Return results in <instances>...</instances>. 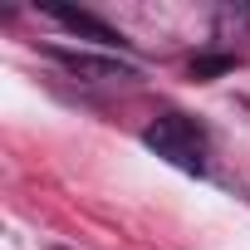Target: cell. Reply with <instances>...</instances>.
<instances>
[{
  "label": "cell",
  "mask_w": 250,
  "mask_h": 250,
  "mask_svg": "<svg viewBox=\"0 0 250 250\" xmlns=\"http://www.w3.org/2000/svg\"><path fill=\"white\" fill-rule=\"evenodd\" d=\"M143 143L182 172H196V177L206 172V133H201V123H191L182 113H162L157 123H147Z\"/></svg>",
  "instance_id": "1"
},
{
  "label": "cell",
  "mask_w": 250,
  "mask_h": 250,
  "mask_svg": "<svg viewBox=\"0 0 250 250\" xmlns=\"http://www.w3.org/2000/svg\"><path fill=\"white\" fill-rule=\"evenodd\" d=\"M69 74H88V79H133L128 64H118V59H98V54H83V49H49Z\"/></svg>",
  "instance_id": "2"
},
{
  "label": "cell",
  "mask_w": 250,
  "mask_h": 250,
  "mask_svg": "<svg viewBox=\"0 0 250 250\" xmlns=\"http://www.w3.org/2000/svg\"><path fill=\"white\" fill-rule=\"evenodd\" d=\"M221 69H230V59H196V64H191V74H196V79H206V74H221Z\"/></svg>",
  "instance_id": "4"
},
{
  "label": "cell",
  "mask_w": 250,
  "mask_h": 250,
  "mask_svg": "<svg viewBox=\"0 0 250 250\" xmlns=\"http://www.w3.org/2000/svg\"><path fill=\"white\" fill-rule=\"evenodd\" d=\"M49 15H54L64 30H74V35H88V40H93V44H103V49H118V44H123V35H118L113 25H103V20H93V15H83V10L49 5Z\"/></svg>",
  "instance_id": "3"
}]
</instances>
